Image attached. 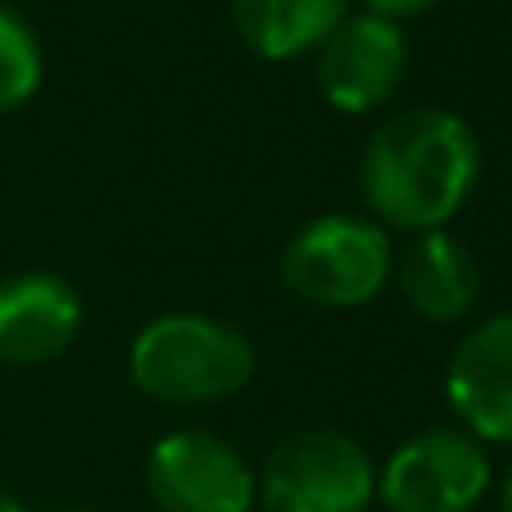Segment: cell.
I'll use <instances>...</instances> for the list:
<instances>
[{
	"instance_id": "6da1fadb",
	"label": "cell",
	"mask_w": 512,
	"mask_h": 512,
	"mask_svg": "<svg viewBox=\"0 0 512 512\" xmlns=\"http://www.w3.org/2000/svg\"><path fill=\"white\" fill-rule=\"evenodd\" d=\"M481 182V136L454 109L381 118L358 159V191L386 232H440Z\"/></svg>"
},
{
	"instance_id": "7a4b0ae2",
	"label": "cell",
	"mask_w": 512,
	"mask_h": 512,
	"mask_svg": "<svg viewBox=\"0 0 512 512\" xmlns=\"http://www.w3.org/2000/svg\"><path fill=\"white\" fill-rule=\"evenodd\" d=\"M132 386L168 408H213L236 399L259 372L250 336L209 313H164L127 349Z\"/></svg>"
},
{
	"instance_id": "3957f363",
	"label": "cell",
	"mask_w": 512,
	"mask_h": 512,
	"mask_svg": "<svg viewBox=\"0 0 512 512\" xmlns=\"http://www.w3.org/2000/svg\"><path fill=\"white\" fill-rule=\"evenodd\" d=\"M395 277L390 232L358 213H327L281 250V286L313 309H358Z\"/></svg>"
},
{
	"instance_id": "277c9868",
	"label": "cell",
	"mask_w": 512,
	"mask_h": 512,
	"mask_svg": "<svg viewBox=\"0 0 512 512\" xmlns=\"http://www.w3.org/2000/svg\"><path fill=\"white\" fill-rule=\"evenodd\" d=\"M259 503L263 512H368L377 503V458L331 426L295 431L263 458Z\"/></svg>"
},
{
	"instance_id": "5b68a950",
	"label": "cell",
	"mask_w": 512,
	"mask_h": 512,
	"mask_svg": "<svg viewBox=\"0 0 512 512\" xmlns=\"http://www.w3.org/2000/svg\"><path fill=\"white\" fill-rule=\"evenodd\" d=\"M490 490V454L463 426H426L377 467L390 512H472Z\"/></svg>"
},
{
	"instance_id": "8992f818",
	"label": "cell",
	"mask_w": 512,
	"mask_h": 512,
	"mask_svg": "<svg viewBox=\"0 0 512 512\" xmlns=\"http://www.w3.org/2000/svg\"><path fill=\"white\" fill-rule=\"evenodd\" d=\"M145 494L159 512H254L259 472L213 431H173L145 458Z\"/></svg>"
},
{
	"instance_id": "52a82bcc",
	"label": "cell",
	"mask_w": 512,
	"mask_h": 512,
	"mask_svg": "<svg viewBox=\"0 0 512 512\" xmlns=\"http://www.w3.org/2000/svg\"><path fill=\"white\" fill-rule=\"evenodd\" d=\"M408 73L404 23L381 14H349L318 50H313V82L318 96L336 114H377L399 96Z\"/></svg>"
},
{
	"instance_id": "ba28073f",
	"label": "cell",
	"mask_w": 512,
	"mask_h": 512,
	"mask_svg": "<svg viewBox=\"0 0 512 512\" xmlns=\"http://www.w3.org/2000/svg\"><path fill=\"white\" fill-rule=\"evenodd\" d=\"M445 395L481 445H512V313L476 322L449 354Z\"/></svg>"
},
{
	"instance_id": "9c48e42d",
	"label": "cell",
	"mask_w": 512,
	"mask_h": 512,
	"mask_svg": "<svg viewBox=\"0 0 512 512\" xmlns=\"http://www.w3.org/2000/svg\"><path fill=\"white\" fill-rule=\"evenodd\" d=\"M82 295L59 272H14L0 281V363L41 368L73 349L82 331Z\"/></svg>"
},
{
	"instance_id": "30bf717a",
	"label": "cell",
	"mask_w": 512,
	"mask_h": 512,
	"mask_svg": "<svg viewBox=\"0 0 512 512\" xmlns=\"http://www.w3.org/2000/svg\"><path fill=\"white\" fill-rule=\"evenodd\" d=\"M395 290L399 300L431 327H454L472 318L481 300V263L472 245L454 236L449 227L440 232H417L404 254H395Z\"/></svg>"
},
{
	"instance_id": "8fae6325",
	"label": "cell",
	"mask_w": 512,
	"mask_h": 512,
	"mask_svg": "<svg viewBox=\"0 0 512 512\" xmlns=\"http://www.w3.org/2000/svg\"><path fill=\"white\" fill-rule=\"evenodd\" d=\"M345 19L349 0H232L236 37L259 59L313 55Z\"/></svg>"
},
{
	"instance_id": "7c38bea8",
	"label": "cell",
	"mask_w": 512,
	"mask_h": 512,
	"mask_svg": "<svg viewBox=\"0 0 512 512\" xmlns=\"http://www.w3.org/2000/svg\"><path fill=\"white\" fill-rule=\"evenodd\" d=\"M41 73H46V59H41L37 32L0 0V114L28 105L41 91Z\"/></svg>"
},
{
	"instance_id": "4fadbf2b",
	"label": "cell",
	"mask_w": 512,
	"mask_h": 512,
	"mask_svg": "<svg viewBox=\"0 0 512 512\" xmlns=\"http://www.w3.org/2000/svg\"><path fill=\"white\" fill-rule=\"evenodd\" d=\"M440 0H363L368 14H381L390 23H404V19H417V14H431Z\"/></svg>"
},
{
	"instance_id": "5bb4252c",
	"label": "cell",
	"mask_w": 512,
	"mask_h": 512,
	"mask_svg": "<svg viewBox=\"0 0 512 512\" xmlns=\"http://www.w3.org/2000/svg\"><path fill=\"white\" fill-rule=\"evenodd\" d=\"M0 512H28L23 508V499L14 490H5V485H0Z\"/></svg>"
},
{
	"instance_id": "9a60e30c",
	"label": "cell",
	"mask_w": 512,
	"mask_h": 512,
	"mask_svg": "<svg viewBox=\"0 0 512 512\" xmlns=\"http://www.w3.org/2000/svg\"><path fill=\"white\" fill-rule=\"evenodd\" d=\"M499 512H512V467H508V476H503V485H499Z\"/></svg>"
},
{
	"instance_id": "2e32d148",
	"label": "cell",
	"mask_w": 512,
	"mask_h": 512,
	"mask_svg": "<svg viewBox=\"0 0 512 512\" xmlns=\"http://www.w3.org/2000/svg\"><path fill=\"white\" fill-rule=\"evenodd\" d=\"M64 512H91V508H64Z\"/></svg>"
}]
</instances>
